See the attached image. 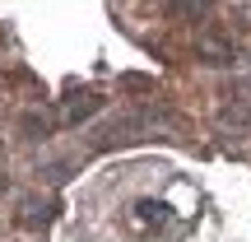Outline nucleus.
<instances>
[{
  "label": "nucleus",
  "mask_w": 251,
  "mask_h": 242,
  "mask_svg": "<svg viewBox=\"0 0 251 242\" xmlns=\"http://www.w3.org/2000/svg\"><path fill=\"white\" fill-rule=\"evenodd\" d=\"M242 93H251V80H247V84H242Z\"/></svg>",
  "instance_id": "7ed1b4c3"
},
{
  "label": "nucleus",
  "mask_w": 251,
  "mask_h": 242,
  "mask_svg": "<svg viewBox=\"0 0 251 242\" xmlns=\"http://www.w3.org/2000/svg\"><path fill=\"white\" fill-rule=\"evenodd\" d=\"M102 108V93L98 89H75L70 98H65V121H84V117H93V112Z\"/></svg>",
  "instance_id": "f257e3e1"
},
{
  "label": "nucleus",
  "mask_w": 251,
  "mask_h": 242,
  "mask_svg": "<svg viewBox=\"0 0 251 242\" xmlns=\"http://www.w3.org/2000/svg\"><path fill=\"white\" fill-rule=\"evenodd\" d=\"M200 56L205 61H219V65H233V47L224 37H200Z\"/></svg>",
  "instance_id": "f03ea898"
}]
</instances>
